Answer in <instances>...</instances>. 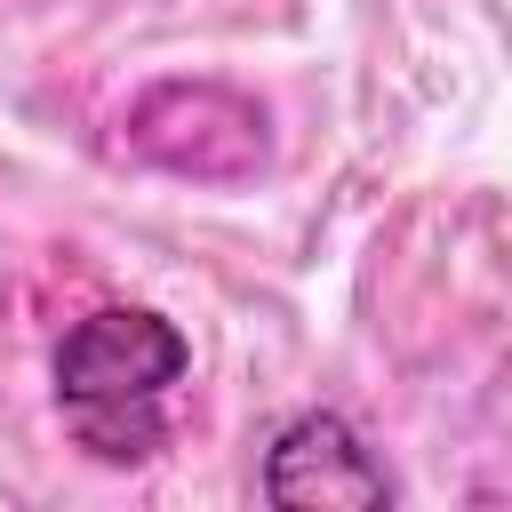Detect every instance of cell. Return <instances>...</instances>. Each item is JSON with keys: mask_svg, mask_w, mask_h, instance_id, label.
Returning a JSON list of instances; mask_svg holds the SVG:
<instances>
[{"mask_svg": "<svg viewBox=\"0 0 512 512\" xmlns=\"http://www.w3.org/2000/svg\"><path fill=\"white\" fill-rule=\"evenodd\" d=\"M192 344L176 320L144 304H104L56 344V408L64 432L96 464H144L168 440V392L184 384Z\"/></svg>", "mask_w": 512, "mask_h": 512, "instance_id": "cell-1", "label": "cell"}, {"mask_svg": "<svg viewBox=\"0 0 512 512\" xmlns=\"http://www.w3.org/2000/svg\"><path fill=\"white\" fill-rule=\"evenodd\" d=\"M264 504L280 512H384L400 488L376 464V448L336 416V408H304L272 432L264 472H256Z\"/></svg>", "mask_w": 512, "mask_h": 512, "instance_id": "cell-2", "label": "cell"}]
</instances>
